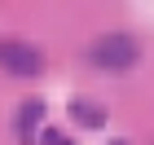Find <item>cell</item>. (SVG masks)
<instances>
[{"label":"cell","instance_id":"cell-1","mask_svg":"<svg viewBox=\"0 0 154 145\" xmlns=\"http://www.w3.org/2000/svg\"><path fill=\"white\" fill-rule=\"evenodd\" d=\"M93 66L97 71H132L137 66V57H141V44L132 35H123V31H115V35H101L93 44Z\"/></svg>","mask_w":154,"mask_h":145},{"label":"cell","instance_id":"cell-5","mask_svg":"<svg viewBox=\"0 0 154 145\" xmlns=\"http://www.w3.org/2000/svg\"><path fill=\"white\" fill-rule=\"evenodd\" d=\"M40 145H75L71 136H62L57 128H40Z\"/></svg>","mask_w":154,"mask_h":145},{"label":"cell","instance_id":"cell-6","mask_svg":"<svg viewBox=\"0 0 154 145\" xmlns=\"http://www.w3.org/2000/svg\"><path fill=\"white\" fill-rule=\"evenodd\" d=\"M110 145H128V141H110Z\"/></svg>","mask_w":154,"mask_h":145},{"label":"cell","instance_id":"cell-2","mask_svg":"<svg viewBox=\"0 0 154 145\" xmlns=\"http://www.w3.org/2000/svg\"><path fill=\"white\" fill-rule=\"evenodd\" d=\"M0 66L18 79H31V75L44 71V53L26 40H0Z\"/></svg>","mask_w":154,"mask_h":145},{"label":"cell","instance_id":"cell-4","mask_svg":"<svg viewBox=\"0 0 154 145\" xmlns=\"http://www.w3.org/2000/svg\"><path fill=\"white\" fill-rule=\"evenodd\" d=\"M71 119L75 123H84V128H101V123H106V110L101 106H93V101H71Z\"/></svg>","mask_w":154,"mask_h":145},{"label":"cell","instance_id":"cell-3","mask_svg":"<svg viewBox=\"0 0 154 145\" xmlns=\"http://www.w3.org/2000/svg\"><path fill=\"white\" fill-rule=\"evenodd\" d=\"M44 123V101L40 97H31V101H22L18 106V141L22 145H31L35 141V128Z\"/></svg>","mask_w":154,"mask_h":145}]
</instances>
